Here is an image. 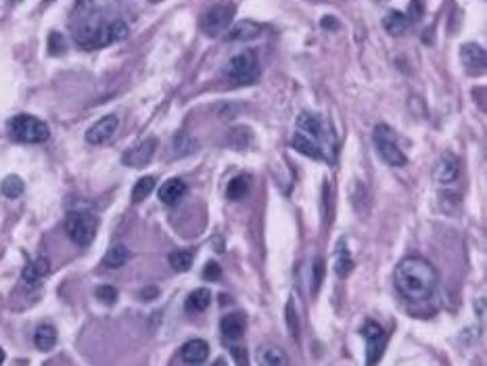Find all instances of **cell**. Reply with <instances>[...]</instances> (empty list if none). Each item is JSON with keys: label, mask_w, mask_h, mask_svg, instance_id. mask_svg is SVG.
Masks as SVG:
<instances>
[{"label": "cell", "mask_w": 487, "mask_h": 366, "mask_svg": "<svg viewBox=\"0 0 487 366\" xmlns=\"http://www.w3.org/2000/svg\"><path fill=\"white\" fill-rule=\"evenodd\" d=\"M395 287L410 301H425L437 287V272L425 257H404L395 268Z\"/></svg>", "instance_id": "6da1fadb"}, {"label": "cell", "mask_w": 487, "mask_h": 366, "mask_svg": "<svg viewBox=\"0 0 487 366\" xmlns=\"http://www.w3.org/2000/svg\"><path fill=\"white\" fill-rule=\"evenodd\" d=\"M80 26H75V44L80 48H86V50H97V48H103V46H109L117 40H124L128 36V26L121 21V19H115V21H94L90 19V13L86 17H80Z\"/></svg>", "instance_id": "7a4b0ae2"}, {"label": "cell", "mask_w": 487, "mask_h": 366, "mask_svg": "<svg viewBox=\"0 0 487 366\" xmlns=\"http://www.w3.org/2000/svg\"><path fill=\"white\" fill-rule=\"evenodd\" d=\"M224 80L230 86H251L260 80V63L251 50L232 57L224 68Z\"/></svg>", "instance_id": "3957f363"}, {"label": "cell", "mask_w": 487, "mask_h": 366, "mask_svg": "<svg viewBox=\"0 0 487 366\" xmlns=\"http://www.w3.org/2000/svg\"><path fill=\"white\" fill-rule=\"evenodd\" d=\"M9 134L19 141V143H28V145H38V143H44L48 141L50 136V130L48 126L38 119L30 113H19L15 117H11L9 122Z\"/></svg>", "instance_id": "277c9868"}, {"label": "cell", "mask_w": 487, "mask_h": 366, "mask_svg": "<svg viewBox=\"0 0 487 366\" xmlns=\"http://www.w3.org/2000/svg\"><path fill=\"white\" fill-rule=\"evenodd\" d=\"M97 230H99V218L92 212L77 210V212H72L65 220L67 237L80 247L90 245L94 241V237H97Z\"/></svg>", "instance_id": "5b68a950"}, {"label": "cell", "mask_w": 487, "mask_h": 366, "mask_svg": "<svg viewBox=\"0 0 487 366\" xmlns=\"http://www.w3.org/2000/svg\"><path fill=\"white\" fill-rule=\"evenodd\" d=\"M232 17H234V4L228 2V0H222V2H218L216 6H212L205 13V17L201 19V30H203L205 36L209 38L222 36V34H226V30L230 28Z\"/></svg>", "instance_id": "8992f818"}, {"label": "cell", "mask_w": 487, "mask_h": 366, "mask_svg": "<svg viewBox=\"0 0 487 366\" xmlns=\"http://www.w3.org/2000/svg\"><path fill=\"white\" fill-rule=\"evenodd\" d=\"M373 139H375L376 151H378V155L383 157L385 163H389L393 168H402V166L408 163V157L404 155V151L393 141V132L385 124H378L376 126Z\"/></svg>", "instance_id": "52a82bcc"}, {"label": "cell", "mask_w": 487, "mask_h": 366, "mask_svg": "<svg viewBox=\"0 0 487 366\" xmlns=\"http://www.w3.org/2000/svg\"><path fill=\"white\" fill-rule=\"evenodd\" d=\"M362 337L366 341V354H368L366 356V362L368 365H375V362L381 360V356H383V352L387 348L389 335H387V330L383 329L378 323H366L364 329H362Z\"/></svg>", "instance_id": "ba28073f"}, {"label": "cell", "mask_w": 487, "mask_h": 366, "mask_svg": "<svg viewBox=\"0 0 487 366\" xmlns=\"http://www.w3.org/2000/svg\"><path fill=\"white\" fill-rule=\"evenodd\" d=\"M119 128V117L117 115H105L101 117L97 124H92L86 132V143L90 145H105L107 141H111L113 134Z\"/></svg>", "instance_id": "9c48e42d"}, {"label": "cell", "mask_w": 487, "mask_h": 366, "mask_svg": "<svg viewBox=\"0 0 487 366\" xmlns=\"http://www.w3.org/2000/svg\"><path fill=\"white\" fill-rule=\"evenodd\" d=\"M157 145H159V141L155 136L145 139L143 143H138L136 146H132L130 151H126L124 163L130 166V168H143V166H147L151 159H153L155 151H157Z\"/></svg>", "instance_id": "30bf717a"}, {"label": "cell", "mask_w": 487, "mask_h": 366, "mask_svg": "<svg viewBox=\"0 0 487 366\" xmlns=\"http://www.w3.org/2000/svg\"><path fill=\"white\" fill-rule=\"evenodd\" d=\"M460 59L471 75H479L486 72V50L479 44H464L460 50Z\"/></svg>", "instance_id": "8fae6325"}, {"label": "cell", "mask_w": 487, "mask_h": 366, "mask_svg": "<svg viewBox=\"0 0 487 366\" xmlns=\"http://www.w3.org/2000/svg\"><path fill=\"white\" fill-rule=\"evenodd\" d=\"M433 176H435V183L439 184V186H452V184L458 181V176H460V163H458V159L452 153H446L442 157V161L437 163Z\"/></svg>", "instance_id": "7c38bea8"}, {"label": "cell", "mask_w": 487, "mask_h": 366, "mask_svg": "<svg viewBox=\"0 0 487 366\" xmlns=\"http://www.w3.org/2000/svg\"><path fill=\"white\" fill-rule=\"evenodd\" d=\"M180 356L187 365H203L209 356V345L203 339H190L182 345Z\"/></svg>", "instance_id": "4fadbf2b"}, {"label": "cell", "mask_w": 487, "mask_h": 366, "mask_svg": "<svg viewBox=\"0 0 487 366\" xmlns=\"http://www.w3.org/2000/svg\"><path fill=\"white\" fill-rule=\"evenodd\" d=\"M220 330H222V339H224L226 343L239 341L245 335V318H243V314H236L234 312V314L224 316L222 323H220Z\"/></svg>", "instance_id": "5bb4252c"}, {"label": "cell", "mask_w": 487, "mask_h": 366, "mask_svg": "<svg viewBox=\"0 0 487 366\" xmlns=\"http://www.w3.org/2000/svg\"><path fill=\"white\" fill-rule=\"evenodd\" d=\"M260 34H262V26H258L256 21L245 19V21H241V23H236V26L226 30V40H230V42H247V40L258 38Z\"/></svg>", "instance_id": "9a60e30c"}, {"label": "cell", "mask_w": 487, "mask_h": 366, "mask_svg": "<svg viewBox=\"0 0 487 366\" xmlns=\"http://www.w3.org/2000/svg\"><path fill=\"white\" fill-rule=\"evenodd\" d=\"M291 145H293L295 151H300L301 155H307V157H312V159H324V151H322L320 141L312 139L310 134L297 132V134L291 139Z\"/></svg>", "instance_id": "2e32d148"}, {"label": "cell", "mask_w": 487, "mask_h": 366, "mask_svg": "<svg viewBox=\"0 0 487 366\" xmlns=\"http://www.w3.org/2000/svg\"><path fill=\"white\" fill-rule=\"evenodd\" d=\"M410 23H412L410 17L406 13H402V11H391V13H387L383 17V28L391 36H404L408 32Z\"/></svg>", "instance_id": "e0dca14e"}, {"label": "cell", "mask_w": 487, "mask_h": 366, "mask_svg": "<svg viewBox=\"0 0 487 366\" xmlns=\"http://www.w3.org/2000/svg\"><path fill=\"white\" fill-rule=\"evenodd\" d=\"M185 193H187V184H185V181H180V178H170V181H165V183L159 186V201L161 203H165V205H172V203H176V201H180L182 197H185Z\"/></svg>", "instance_id": "ac0fdd59"}, {"label": "cell", "mask_w": 487, "mask_h": 366, "mask_svg": "<svg viewBox=\"0 0 487 366\" xmlns=\"http://www.w3.org/2000/svg\"><path fill=\"white\" fill-rule=\"evenodd\" d=\"M297 130L303 134H310L312 139L320 141L322 139V119L314 113H301L297 117Z\"/></svg>", "instance_id": "d6986e66"}, {"label": "cell", "mask_w": 487, "mask_h": 366, "mask_svg": "<svg viewBox=\"0 0 487 366\" xmlns=\"http://www.w3.org/2000/svg\"><path fill=\"white\" fill-rule=\"evenodd\" d=\"M48 272H50V262L44 256H40L26 266V270H23V281L30 283V285H34L38 281H42Z\"/></svg>", "instance_id": "ffe728a7"}, {"label": "cell", "mask_w": 487, "mask_h": 366, "mask_svg": "<svg viewBox=\"0 0 487 366\" xmlns=\"http://www.w3.org/2000/svg\"><path fill=\"white\" fill-rule=\"evenodd\" d=\"M34 343L40 352H50L57 345V330L50 325H40L34 335Z\"/></svg>", "instance_id": "44dd1931"}, {"label": "cell", "mask_w": 487, "mask_h": 366, "mask_svg": "<svg viewBox=\"0 0 487 366\" xmlns=\"http://www.w3.org/2000/svg\"><path fill=\"white\" fill-rule=\"evenodd\" d=\"M128 259H130V249H128L126 245H113L111 249L105 254V257H103V266L109 268V270H117V268H121Z\"/></svg>", "instance_id": "7402d4cb"}, {"label": "cell", "mask_w": 487, "mask_h": 366, "mask_svg": "<svg viewBox=\"0 0 487 366\" xmlns=\"http://www.w3.org/2000/svg\"><path fill=\"white\" fill-rule=\"evenodd\" d=\"M260 362L266 366H287L289 365V358L287 354L276 348V345H263L262 352H260Z\"/></svg>", "instance_id": "603a6c76"}, {"label": "cell", "mask_w": 487, "mask_h": 366, "mask_svg": "<svg viewBox=\"0 0 487 366\" xmlns=\"http://www.w3.org/2000/svg\"><path fill=\"white\" fill-rule=\"evenodd\" d=\"M209 299H212L209 289H203V287L201 289H195V291L188 295L187 310L188 312H203V310H207Z\"/></svg>", "instance_id": "cb8c5ba5"}, {"label": "cell", "mask_w": 487, "mask_h": 366, "mask_svg": "<svg viewBox=\"0 0 487 366\" xmlns=\"http://www.w3.org/2000/svg\"><path fill=\"white\" fill-rule=\"evenodd\" d=\"M351 270H354V259L349 257V252L345 249V243H339L337 256H335V272L341 279H345L351 274Z\"/></svg>", "instance_id": "d4e9b609"}, {"label": "cell", "mask_w": 487, "mask_h": 366, "mask_svg": "<svg viewBox=\"0 0 487 366\" xmlns=\"http://www.w3.org/2000/svg\"><path fill=\"white\" fill-rule=\"evenodd\" d=\"M249 193V178L247 176H236L226 186V197L230 201H241Z\"/></svg>", "instance_id": "484cf974"}, {"label": "cell", "mask_w": 487, "mask_h": 366, "mask_svg": "<svg viewBox=\"0 0 487 366\" xmlns=\"http://www.w3.org/2000/svg\"><path fill=\"white\" fill-rule=\"evenodd\" d=\"M168 262H170V266H172L174 270L187 272V270H190L192 262H195V254H192V252H172V254L168 256Z\"/></svg>", "instance_id": "4316f807"}, {"label": "cell", "mask_w": 487, "mask_h": 366, "mask_svg": "<svg viewBox=\"0 0 487 366\" xmlns=\"http://www.w3.org/2000/svg\"><path fill=\"white\" fill-rule=\"evenodd\" d=\"M153 188H155V178H153V176L141 178L138 183L134 184V188H132V201H134V203L145 201L151 193H153Z\"/></svg>", "instance_id": "83f0119b"}, {"label": "cell", "mask_w": 487, "mask_h": 366, "mask_svg": "<svg viewBox=\"0 0 487 366\" xmlns=\"http://www.w3.org/2000/svg\"><path fill=\"white\" fill-rule=\"evenodd\" d=\"M23 181L19 178V176H6L4 181H2V184H0V190H2V195L4 197H9V199H17L21 193H23Z\"/></svg>", "instance_id": "f1b7e54d"}, {"label": "cell", "mask_w": 487, "mask_h": 366, "mask_svg": "<svg viewBox=\"0 0 487 366\" xmlns=\"http://www.w3.org/2000/svg\"><path fill=\"white\" fill-rule=\"evenodd\" d=\"M322 279H324V262H322V257H316L314 268H312V293H318Z\"/></svg>", "instance_id": "f546056e"}, {"label": "cell", "mask_w": 487, "mask_h": 366, "mask_svg": "<svg viewBox=\"0 0 487 366\" xmlns=\"http://www.w3.org/2000/svg\"><path fill=\"white\" fill-rule=\"evenodd\" d=\"M94 295H97V299H99V301L109 303V306L117 301V289L111 287V285H101V287H97Z\"/></svg>", "instance_id": "4dcf8cb0"}, {"label": "cell", "mask_w": 487, "mask_h": 366, "mask_svg": "<svg viewBox=\"0 0 487 366\" xmlns=\"http://www.w3.org/2000/svg\"><path fill=\"white\" fill-rule=\"evenodd\" d=\"M287 325L293 333V337H300V323H297V314H295V306L293 301L287 303Z\"/></svg>", "instance_id": "1f68e13d"}, {"label": "cell", "mask_w": 487, "mask_h": 366, "mask_svg": "<svg viewBox=\"0 0 487 366\" xmlns=\"http://www.w3.org/2000/svg\"><path fill=\"white\" fill-rule=\"evenodd\" d=\"M63 48H65V46H63V36H61L59 32H53L50 38H48V50H50L53 55H59Z\"/></svg>", "instance_id": "d6a6232c"}, {"label": "cell", "mask_w": 487, "mask_h": 366, "mask_svg": "<svg viewBox=\"0 0 487 366\" xmlns=\"http://www.w3.org/2000/svg\"><path fill=\"white\" fill-rule=\"evenodd\" d=\"M220 274H222V268H220L216 262H209V264L205 266V272H203V276H205L207 281H218V279H220Z\"/></svg>", "instance_id": "836d02e7"}, {"label": "cell", "mask_w": 487, "mask_h": 366, "mask_svg": "<svg viewBox=\"0 0 487 366\" xmlns=\"http://www.w3.org/2000/svg\"><path fill=\"white\" fill-rule=\"evenodd\" d=\"M408 17H410V21L420 17V2H418V0H412V11L408 13Z\"/></svg>", "instance_id": "e575fe53"}, {"label": "cell", "mask_w": 487, "mask_h": 366, "mask_svg": "<svg viewBox=\"0 0 487 366\" xmlns=\"http://www.w3.org/2000/svg\"><path fill=\"white\" fill-rule=\"evenodd\" d=\"M232 354H234V360H236V362H243V365H247V362H249V360L245 358L243 350H236V348H232Z\"/></svg>", "instance_id": "d590c367"}, {"label": "cell", "mask_w": 487, "mask_h": 366, "mask_svg": "<svg viewBox=\"0 0 487 366\" xmlns=\"http://www.w3.org/2000/svg\"><path fill=\"white\" fill-rule=\"evenodd\" d=\"M4 362V352H2V348H0V365Z\"/></svg>", "instance_id": "8d00e7d4"}]
</instances>
